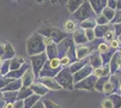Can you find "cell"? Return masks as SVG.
Wrapping results in <instances>:
<instances>
[{"label": "cell", "mask_w": 121, "mask_h": 108, "mask_svg": "<svg viewBox=\"0 0 121 108\" xmlns=\"http://www.w3.org/2000/svg\"><path fill=\"white\" fill-rule=\"evenodd\" d=\"M74 28H75V25H74V24H73L71 21H68L65 24V29L67 31L72 32L74 30Z\"/></svg>", "instance_id": "cell-1"}, {"label": "cell", "mask_w": 121, "mask_h": 108, "mask_svg": "<svg viewBox=\"0 0 121 108\" xmlns=\"http://www.w3.org/2000/svg\"><path fill=\"white\" fill-rule=\"evenodd\" d=\"M59 64H60V60H52V62H51V66L52 68H57Z\"/></svg>", "instance_id": "cell-2"}, {"label": "cell", "mask_w": 121, "mask_h": 108, "mask_svg": "<svg viewBox=\"0 0 121 108\" xmlns=\"http://www.w3.org/2000/svg\"><path fill=\"white\" fill-rule=\"evenodd\" d=\"M111 88H112V86H111L110 83H107V84H105V86H104V90L106 92H108V91L111 90Z\"/></svg>", "instance_id": "cell-3"}, {"label": "cell", "mask_w": 121, "mask_h": 108, "mask_svg": "<svg viewBox=\"0 0 121 108\" xmlns=\"http://www.w3.org/2000/svg\"><path fill=\"white\" fill-rule=\"evenodd\" d=\"M107 49H108V47H107L106 44H101L99 46V50L101 52H105V51H107Z\"/></svg>", "instance_id": "cell-4"}, {"label": "cell", "mask_w": 121, "mask_h": 108, "mask_svg": "<svg viewBox=\"0 0 121 108\" xmlns=\"http://www.w3.org/2000/svg\"><path fill=\"white\" fill-rule=\"evenodd\" d=\"M111 44H112V46H113V47H117L118 43H117V41H112Z\"/></svg>", "instance_id": "cell-5"}, {"label": "cell", "mask_w": 121, "mask_h": 108, "mask_svg": "<svg viewBox=\"0 0 121 108\" xmlns=\"http://www.w3.org/2000/svg\"><path fill=\"white\" fill-rule=\"evenodd\" d=\"M61 63H62V64H67V63H68V59H63V60H61Z\"/></svg>", "instance_id": "cell-6"}, {"label": "cell", "mask_w": 121, "mask_h": 108, "mask_svg": "<svg viewBox=\"0 0 121 108\" xmlns=\"http://www.w3.org/2000/svg\"><path fill=\"white\" fill-rule=\"evenodd\" d=\"M5 108H13V105L12 104H7V106Z\"/></svg>", "instance_id": "cell-7"}, {"label": "cell", "mask_w": 121, "mask_h": 108, "mask_svg": "<svg viewBox=\"0 0 121 108\" xmlns=\"http://www.w3.org/2000/svg\"><path fill=\"white\" fill-rule=\"evenodd\" d=\"M51 41H50V39H46V43H50Z\"/></svg>", "instance_id": "cell-8"}, {"label": "cell", "mask_w": 121, "mask_h": 108, "mask_svg": "<svg viewBox=\"0 0 121 108\" xmlns=\"http://www.w3.org/2000/svg\"><path fill=\"white\" fill-rule=\"evenodd\" d=\"M120 89H121V86H120Z\"/></svg>", "instance_id": "cell-9"}]
</instances>
